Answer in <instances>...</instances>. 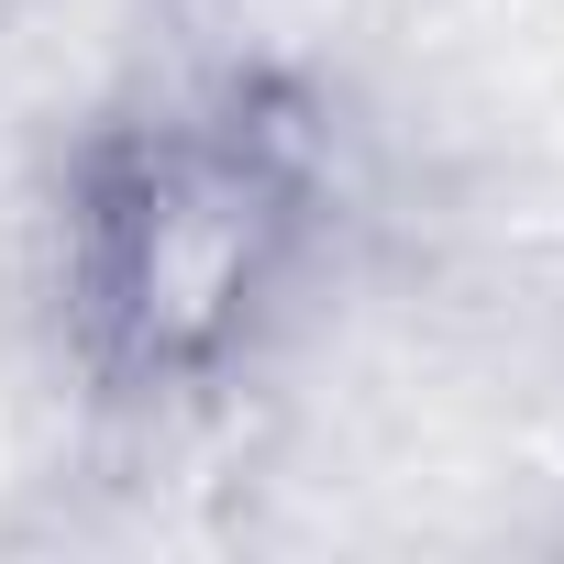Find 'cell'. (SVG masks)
<instances>
[{"instance_id":"6da1fadb","label":"cell","mask_w":564,"mask_h":564,"mask_svg":"<svg viewBox=\"0 0 564 564\" xmlns=\"http://www.w3.org/2000/svg\"><path fill=\"white\" fill-rule=\"evenodd\" d=\"M333 122L276 67H188L100 111L45 210L56 355L111 410H199L265 366L333 254Z\"/></svg>"}]
</instances>
